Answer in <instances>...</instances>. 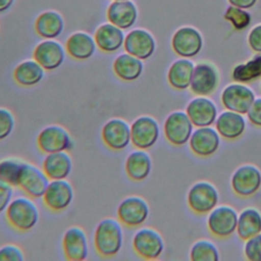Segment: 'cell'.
<instances>
[{
    "mask_svg": "<svg viewBox=\"0 0 261 261\" xmlns=\"http://www.w3.org/2000/svg\"><path fill=\"white\" fill-rule=\"evenodd\" d=\"M123 246V229L118 219L104 218L94 231V247L103 257L117 255Z\"/></svg>",
    "mask_w": 261,
    "mask_h": 261,
    "instance_id": "1",
    "label": "cell"
},
{
    "mask_svg": "<svg viewBox=\"0 0 261 261\" xmlns=\"http://www.w3.org/2000/svg\"><path fill=\"white\" fill-rule=\"evenodd\" d=\"M5 217L16 230L29 231L37 225L40 212L31 198L20 196L11 200L5 211Z\"/></svg>",
    "mask_w": 261,
    "mask_h": 261,
    "instance_id": "2",
    "label": "cell"
},
{
    "mask_svg": "<svg viewBox=\"0 0 261 261\" xmlns=\"http://www.w3.org/2000/svg\"><path fill=\"white\" fill-rule=\"evenodd\" d=\"M37 146L41 152L49 154L71 150L73 141L66 128L58 124H50L38 134Z\"/></svg>",
    "mask_w": 261,
    "mask_h": 261,
    "instance_id": "3",
    "label": "cell"
},
{
    "mask_svg": "<svg viewBox=\"0 0 261 261\" xmlns=\"http://www.w3.org/2000/svg\"><path fill=\"white\" fill-rule=\"evenodd\" d=\"M150 208L147 201L140 196L124 198L117 207V218L126 227H139L149 217Z\"/></svg>",
    "mask_w": 261,
    "mask_h": 261,
    "instance_id": "4",
    "label": "cell"
},
{
    "mask_svg": "<svg viewBox=\"0 0 261 261\" xmlns=\"http://www.w3.org/2000/svg\"><path fill=\"white\" fill-rule=\"evenodd\" d=\"M132 245L135 253L147 260L157 259L164 250L161 234L151 227L139 228L133 237Z\"/></svg>",
    "mask_w": 261,
    "mask_h": 261,
    "instance_id": "5",
    "label": "cell"
},
{
    "mask_svg": "<svg viewBox=\"0 0 261 261\" xmlns=\"http://www.w3.org/2000/svg\"><path fill=\"white\" fill-rule=\"evenodd\" d=\"M159 135V124L152 116L141 115L137 117L130 124L132 144L137 149H150L158 141Z\"/></svg>",
    "mask_w": 261,
    "mask_h": 261,
    "instance_id": "6",
    "label": "cell"
},
{
    "mask_svg": "<svg viewBox=\"0 0 261 261\" xmlns=\"http://www.w3.org/2000/svg\"><path fill=\"white\" fill-rule=\"evenodd\" d=\"M101 139L107 148L121 151L132 143L130 124L119 117L110 118L102 126Z\"/></svg>",
    "mask_w": 261,
    "mask_h": 261,
    "instance_id": "7",
    "label": "cell"
},
{
    "mask_svg": "<svg viewBox=\"0 0 261 261\" xmlns=\"http://www.w3.org/2000/svg\"><path fill=\"white\" fill-rule=\"evenodd\" d=\"M49 182L50 179L42 168L33 163L23 161L17 188L23 191L29 197L42 198Z\"/></svg>",
    "mask_w": 261,
    "mask_h": 261,
    "instance_id": "8",
    "label": "cell"
},
{
    "mask_svg": "<svg viewBox=\"0 0 261 261\" xmlns=\"http://www.w3.org/2000/svg\"><path fill=\"white\" fill-rule=\"evenodd\" d=\"M74 198L71 184L66 179L50 180L42 199L44 205L53 212H61L67 209Z\"/></svg>",
    "mask_w": 261,
    "mask_h": 261,
    "instance_id": "9",
    "label": "cell"
},
{
    "mask_svg": "<svg viewBox=\"0 0 261 261\" xmlns=\"http://www.w3.org/2000/svg\"><path fill=\"white\" fill-rule=\"evenodd\" d=\"M193 123L182 111L171 112L165 119L163 132L166 140L174 146L185 145L193 133Z\"/></svg>",
    "mask_w": 261,
    "mask_h": 261,
    "instance_id": "10",
    "label": "cell"
},
{
    "mask_svg": "<svg viewBox=\"0 0 261 261\" xmlns=\"http://www.w3.org/2000/svg\"><path fill=\"white\" fill-rule=\"evenodd\" d=\"M218 201V192L213 185L207 181L196 182L188 193V205L196 213L205 214L215 208Z\"/></svg>",
    "mask_w": 261,
    "mask_h": 261,
    "instance_id": "11",
    "label": "cell"
},
{
    "mask_svg": "<svg viewBox=\"0 0 261 261\" xmlns=\"http://www.w3.org/2000/svg\"><path fill=\"white\" fill-rule=\"evenodd\" d=\"M64 256L69 261H83L89 255V242L86 231L80 226L68 227L62 237Z\"/></svg>",
    "mask_w": 261,
    "mask_h": 261,
    "instance_id": "12",
    "label": "cell"
},
{
    "mask_svg": "<svg viewBox=\"0 0 261 261\" xmlns=\"http://www.w3.org/2000/svg\"><path fill=\"white\" fill-rule=\"evenodd\" d=\"M255 100L253 91L243 84H231L224 88L221 93L223 106L230 111L245 114Z\"/></svg>",
    "mask_w": 261,
    "mask_h": 261,
    "instance_id": "13",
    "label": "cell"
},
{
    "mask_svg": "<svg viewBox=\"0 0 261 261\" xmlns=\"http://www.w3.org/2000/svg\"><path fill=\"white\" fill-rule=\"evenodd\" d=\"M65 51L59 42L54 39H45L35 47L33 57L45 70H54L62 65Z\"/></svg>",
    "mask_w": 261,
    "mask_h": 261,
    "instance_id": "14",
    "label": "cell"
},
{
    "mask_svg": "<svg viewBox=\"0 0 261 261\" xmlns=\"http://www.w3.org/2000/svg\"><path fill=\"white\" fill-rule=\"evenodd\" d=\"M261 187V172L254 165H243L232 174L231 188L241 197H249L255 194Z\"/></svg>",
    "mask_w": 261,
    "mask_h": 261,
    "instance_id": "15",
    "label": "cell"
},
{
    "mask_svg": "<svg viewBox=\"0 0 261 261\" xmlns=\"http://www.w3.org/2000/svg\"><path fill=\"white\" fill-rule=\"evenodd\" d=\"M208 228L212 234L219 238H226L237 229L238 214L229 206H220L212 209L208 216Z\"/></svg>",
    "mask_w": 261,
    "mask_h": 261,
    "instance_id": "16",
    "label": "cell"
},
{
    "mask_svg": "<svg viewBox=\"0 0 261 261\" xmlns=\"http://www.w3.org/2000/svg\"><path fill=\"white\" fill-rule=\"evenodd\" d=\"M123 48L126 53L141 60H146L154 53L156 43L148 31L135 29L126 34Z\"/></svg>",
    "mask_w": 261,
    "mask_h": 261,
    "instance_id": "17",
    "label": "cell"
},
{
    "mask_svg": "<svg viewBox=\"0 0 261 261\" xmlns=\"http://www.w3.org/2000/svg\"><path fill=\"white\" fill-rule=\"evenodd\" d=\"M202 37L193 28L185 27L177 30L171 40L173 51L181 57H192L198 54L202 48Z\"/></svg>",
    "mask_w": 261,
    "mask_h": 261,
    "instance_id": "18",
    "label": "cell"
},
{
    "mask_svg": "<svg viewBox=\"0 0 261 261\" xmlns=\"http://www.w3.org/2000/svg\"><path fill=\"white\" fill-rule=\"evenodd\" d=\"M218 85V73L215 67L209 63H199L195 66L191 91L198 96H208L212 94Z\"/></svg>",
    "mask_w": 261,
    "mask_h": 261,
    "instance_id": "19",
    "label": "cell"
},
{
    "mask_svg": "<svg viewBox=\"0 0 261 261\" xmlns=\"http://www.w3.org/2000/svg\"><path fill=\"white\" fill-rule=\"evenodd\" d=\"M190 148L198 156H210L214 154L220 144L219 134L210 126L198 127L192 133L189 140Z\"/></svg>",
    "mask_w": 261,
    "mask_h": 261,
    "instance_id": "20",
    "label": "cell"
},
{
    "mask_svg": "<svg viewBox=\"0 0 261 261\" xmlns=\"http://www.w3.org/2000/svg\"><path fill=\"white\" fill-rule=\"evenodd\" d=\"M186 113L192 123L198 127L210 126L216 120L217 109L215 104L205 96L193 99L187 106Z\"/></svg>",
    "mask_w": 261,
    "mask_h": 261,
    "instance_id": "21",
    "label": "cell"
},
{
    "mask_svg": "<svg viewBox=\"0 0 261 261\" xmlns=\"http://www.w3.org/2000/svg\"><path fill=\"white\" fill-rule=\"evenodd\" d=\"M42 169L50 180L66 179L72 170V159L67 151L49 153L43 159Z\"/></svg>",
    "mask_w": 261,
    "mask_h": 261,
    "instance_id": "22",
    "label": "cell"
},
{
    "mask_svg": "<svg viewBox=\"0 0 261 261\" xmlns=\"http://www.w3.org/2000/svg\"><path fill=\"white\" fill-rule=\"evenodd\" d=\"M123 30L108 22L101 24L95 32L97 48L105 53H113L123 47L125 36Z\"/></svg>",
    "mask_w": 261,
    "mask_h": 261,
    "instance_id": "23",
    "label": "cell"
},
{
    "mask_svg": "<svg viewBox=\"0 0 261 261\" xmlns=\"http://www.w3.org/2000/svg\"><path fill=\"white\" fill-rule=\"evenodd\" d=\"M107 18L110 23L121 30L132 28L138 18L136 5L129 0L113 1L107 9Z\"/></svg>",
    "mask_w": 261,
    "mask_h": 261,
    "instance_id": "24",
    "label": "cell"
},
{
    "mask_svg": "<svg viewBox=\"0 0 261 261\" xmlns=\"http://www.w3.org/2000/svg\"><path fill=\"white\" fill-rule=\"evenodd\" d=\"M95 39L88 33L75 32L71 34L65 43L67 54L75 60H87L96 52Z\"/></svg>",
    "mask_w": 261,
    "mask_h": 261,
    "instance_id": "25",
    "label": "cell"
},
{
    "mask_svg": "<svg viewBox=\"0 0 261 261\" xmlns=\"http://www.w3.org/2000/svg\"><path fill=\"white\" fill-rule=\"evenodd\" d=\"M124 168L126 175L130 179L135 181H142L151 173L152 159L146 150L137 149L127 155Z\"/></svg>",
    "mask_w": 261,
    "mask_h": 261,
    "instance_id": "26",
    "label": "cell"
},
{
    "mask_svg": "<svg viewBox=\"0 0 261 261\" xmlns=\"http://www.w3.org/2000/svg\"><path fill=\"white\" fill-rule=\"evenodd\" d=\"M218 134L224 139L233 140L240 138L246 128V122L241 113L234 111H224L215 120Z\"/></svg>",
    "mask_w": 261,
    "mask_h": 261,
    "instance_id": "27",
    "label": "cell"
},
{
    "mask_svg": "<svg viewBox=\"0 0 261 261\" xmlns=\"http://www.w3.org/2000/svg\"><path fill=\"white\" fill-rule=\"evenodd\" d=\"M115 75L123 82H134L143 73V60L128 54L122 53L113 61L112 65Z\"/></svg>",
    "mask_w": 261,
    "mask_h": 261,
    "instance_id": "28",
    "label": "cell"
},
{
    "mask_svg": "<svg viewBox=\"0 0 261 261\" xmlns=\"http://www.w3.org/2000/svg\"><path fill=\"white\" fill-rule=\"evenodd\" d=\"M45 69L35 60H24L16 65L13 70V79L17 85L30 88L38 85L45 76Z\"/></svg>",
    "mask_w": 261,
    "mask_h": 261,
    "instance_id": "29",
    "label": "cell"
},
{
    "mask_svg": "<svg viewBox=\"0 0 261 261\" xmlns=\"http://www.w3.org/2000/svg\"><path fill=\"white\" fill-rule=\"evenodd\" d=\"M64 29V20L56 11H45L41 13L35 22L37 34L44 39H55L59 37Z\"/></svg>",
    "mask_w": 261,
    "mask_h": 261,
    "instance_id": "30",
    "label": "cell"
},
{
    "mask_svg": "<svg viewBox=\"0 0 261 261\" xmlns=\"http://www.w3.org/2000/svg\"><path fill=\"white\" fill-rule=\"evenodd\" d=\"M194 64L188 59H178L174 61L168 70L167 80L169 85L175 90H186L190 87L193 72Z\"/></svg>",
    "mask_w": 261,
    "mask_h": 261,
    "instance_id": "31",
    "label": "cell"
},
{
    "mask_svg": "<svg viewBox=\"0 0 261 261\" xmlns=\"http://www.w3.org/2000/svg\"><path fill=\"white\" fill-rule=\"evenodd\" d=\"M238 236L247 241L250 238L261 232V214L254 208L243 210L238 216L237 224Z\"/></svg>",
    "mask_w": 261,
    "mask_h": 261,
    "instance_id": "32",
    "label": "cell"
},
{
    "mask_svg": "<svg viewBox=\"0 0 261 261\" xmlns=\"http://www.w3.org/2000/svg\"><path fill=\"white\" fill-rule=\"evenodd\" d=\"M261 76V55L255 56L246 63L234 67L232 79L240 83H249Z\"/></svg>",
    "mask_w": 261,
    "mask_h": 261,
    "instance_id": "33",
    "label": "cell"
},
{
    "mask_svg": "<svg viewBox=\"0 0 261 261\" xmlns=\"http://www.w3.org/2000/svg\"><path fill=\"white\" fill-rule=\"evenodd\" d=\"M23 161L17 158H4L0 160V180L13 188L18 187V177Z\"/></svg>",
    "mask_w": 261,
    "mask_h": 261,
    "instance_id": "34",
    "label": "cell"
},
{
    "mask_svg": "<svg viewBox=\"0 0 261 261\" xmlns=\"http://www.w3.org/2000/svg\"><path fill=\"white\" fill-rule=\"evenodd\" d=\"M218 259V250L209 241H198L191 249L192 261H217Z\"/></svg>",
    "mask_w": 261,
    "mask_h": 261,
    "instance_id": "35",
    "label": "cell"
},
{
    "mask_svg": "<svg viewBox=\"0 0 261 261\" xmlns=\"http://www.w3.org/2000/svg\"><path fill=\"white\" fill-rule=\"evenodd\" d=\"M225 19L229 20L237 30H242L250 23V15L239 7H229L225 14Z\"/></svg>",
    "mask_w": 261,
    "mask_h": 261,
    "instance_id": "36",
    "label": "cell"
},
{
    "mask_svg": "<svg viewBox=\"0 0 261 261\" xmlns=\"http://www.w3.org/2000/svg\"><path fill=\"white\" fill-rule=\"evenodd\" d=\"M15 119L13 113L4 107H0V141L7 139L13 132Z\"/></svg>",
    "mask_w": 261,
    "mask_h": 261,
    "instance_id": "37",
    "label": "cell"
},
{
    "mask_svg": "<svg viewBox=\"0 0 261 261\" xmlns=\"http://www.w3.org/2000/svg\"><path fill=\"white\" fill-rule=\"evenodd\" d=\"M244 252L248 260L261 261V232L247 240Z\"/></svg>",
    "mask_w": 261,
    "mask_h": 261,
    "instance_id": "38",
    "label": "cell"
},
{
    "mask_svg": "<svg viewBox=\"0 0 261 261\" xmlns=\"http://www.w3.org/2000/svg\"><path fill=\"white\" fill-rule=\"evenodd\" d=\"M24 255L22 250L14 245L7 244L0 248V261H23Z\"/></svg>",
    "mask_w": 261,
    "mask_h": 261,
    "instance_id": "39",
    "label": "cell"
},
{
    "mask_svg": "<svg viewBox=\"0 0 261 261\" xmlns=\"http://www.w3.org/2000/svg\"><path fill=\"white\" fill-rule=\"evenodd\" d=\"M13 197V187L0 180V214L5 212Z\"/></svg>",
    "mask_w": 261,
    "mask_h": 261,
    "instance_id": "40",
    "label": "cell"
},
{
    "mask_svg": "<svg viewBox=\"0 0 261 261\" xmlns=\"http://www.w3.org/2000/svg\"><path fill=\"white\" fill-rule=\"evenodd\" d=\"M247 116L253 124L261 127V98L254 100L247 112Z\"/></svg>",
    "mask_w": 261,
    "mask_h": 261,
    "instance_id": "41",
    "label": "cell"
},
{
    "mask_svg": "<svg viewBox=\"0 0 261 261\" xmlns=\"http://www.w3.org/2000/svg\"><path fill=\"white\" fill-rule=\"evenodd\" d=\"M248 41H249L250 47L254 51L261 53V24L255 27L251 31Z\"/></svg>",
    "mask_w": 261,
    "mask_h": 261,
    "instance_id": "42",
    "label": "cell"
},
{
    "mask_svg": "<svg viewBox=\"0 0 261 261\" xmlns=\"http://www.w3.org/2000/svg\"><path fill=\"white\" fill-rule=\"evenodd\" d=\"M230 4L239 8H250L252 7L257 0H228Z\"/></svg>",
    "mask_w": 261,
    "mask_h": 261,
    "instance_id": "43",
    "label": "cell"
},
{
    "mask_svg": "<svg viewBox=\"0 0 261 261\" xmlns=\"http://www.w3.org/2000/svg\"><path fill=\"white\" fill-rule=\"evenodd\" d=\"M15 0H0V13L8 10Z\"/></svg>",
    "mask_w": 261,
    "mask_h": 261,
    "instance_id": "44",
    "label": "cell"
},
{
    "mask_svg": "<svg viewBox=\"0 0 261 261\" xmlns=\"http://www.w3.org/2000/svg\"><path fill=\"white\" fill-rule=\"evenodd\" d=\"M113 1H123V0H113Z\"/></svg>",
    "mask_w": 261,
    "mask_h": 261,
    "instance_id": "45",
    "label": "cell"
}]
</instances>
